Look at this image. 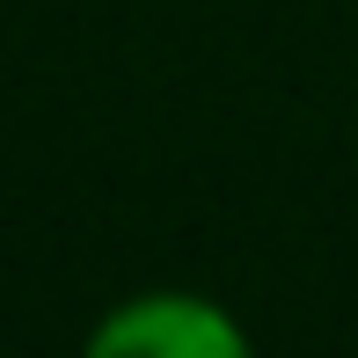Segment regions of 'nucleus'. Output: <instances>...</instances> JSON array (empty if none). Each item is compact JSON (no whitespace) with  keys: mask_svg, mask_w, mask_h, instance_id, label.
<instances>
[{"mask_svg":"<svg viewBox=\"0 0 358 358\" xmlns=\"http://www.w3.org/2000/svg\"><path fill=\"white\" fill-rule=\"evenodd\" d=\"M88 351L95 358H110V351H139V358H241L249 336H241L234 315H220L198 292H139L117 315L95 322Z\"/></svg>","mask_w":358,"mask_h":358,"instance_id":"f257e3e1","label":"nucleus"}]
</instances>
